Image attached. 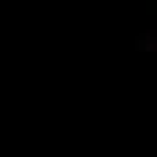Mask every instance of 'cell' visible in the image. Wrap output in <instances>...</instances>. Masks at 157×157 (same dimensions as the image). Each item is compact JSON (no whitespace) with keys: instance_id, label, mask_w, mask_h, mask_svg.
Here are the masks:
<instances>
[{"instance_id":"cell-1","label":"cell","mask_w":157,"mask_h":157,"mask_svg":"<svg viewBox=\"0 0 157 157\" xmlns=\"http://www.w3.org/2000/svg\"><path fill=\"white\" fill-rule=\"evenodd\" d=\"M135 48L139 51H157V33H139L135 37Z\"/></svg>"}]
</instances>
